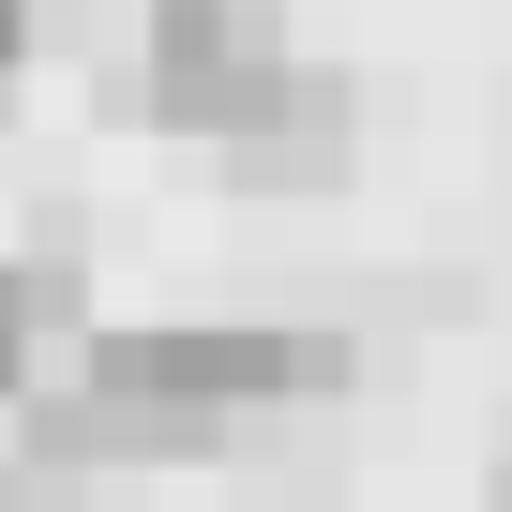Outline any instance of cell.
<instances>
[{"instance_id":"obj_1","label":"cell","mask_w":512,"mask_h":512,"mask_svg":"<svg viewBox=\"0 0 512 512\" xmlns=\"http://www.w3.org/2000/svg\"><path fill=\"white\" fill-rule=\"evenodd\" d=\"M362 377L347 332L287 317H106L61 392L16 407V467L106 482V467H226L241 437H272L287 407H332Z\"/></svg>"},{"instance_id":"obj_2","label":"cell","mask_w":512,"mask_h":512,"mask_svg":"<svg viewBox=\"0 0 512 512\" xmlns=\"http://www.w3.org/2000/svg\"><path fill=\"white\" fill-rule=\"evenodd\" d=\"M287 76H302V46H287L272 0H151V16H136V121L151 136L226 151Z\"/></svg>"},{"instance_id":"obj_3","label":"cell","mask_w":512,"mask_h":512,"mask_svg":"<svg viewBox=\"0 0 512 512\" xmlns=\"http://www.w3.org/2000/svg\"><path fill=\"white\" fill-rule=\"evenodd\" d=\"M347 166H362V91H347L332 61H302L272 106H256V121L211 151V181H226V196H332Z\"/></svg>"},{"instance_id":"obj_4","label":"cell","mask_w":512,"mask_h":512,"mask_svg":"<svg viewBox=\"0 0 512 512\" xmlns=\"http://www.w3.org/2000/svg\"><path fill=\"white\" fill-rule=\"evenodd\" d=\"M91 272L76 256H0V422H16L31 392H61L76 362H91Z\"/></svg>"},{"instance_id":"obj_5","label":"cell","mask_w":512,"mask_h":512,"mask_svg":"<svg viewBox=\"0 0 512 512\" xmlns=\"http://www.w3.org/2000/svg\"><path fill=\"white\" fill-rule=\"evenodd\" d=\"M0 16H16V31H61V16H76V0H0Z\"/></svg>"},{"instance_id":"obj_6","label":"cell","mask_w":512,"mask_h":512,"mask_svg":"<svg viewBox=\"0 0 512 512\" xmlns=\"http://www.w3.org/2000/svg\"><path fill=\"white\" fill-rule=\"evenodd\" d=\"M31 46H46V31H16V16H0V91H16V61H31Z\"/></svg>"},{"instance_id":"obj_7","label":"cell","mask_w":512,"mask_h":512,"mask_svg":"<svg viewBox=\"0 0 512 512\" xmlns=\"http://www.w3.org/2000/svg\"><path fill=\"white\" fill-rule=\"evenodd\" d=\"M482 512H512V452H497V482H482Z\"/></svg>"}]
</instances>
